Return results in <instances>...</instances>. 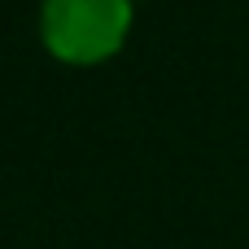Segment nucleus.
<instances>
[{
    "mask_svg": "<svg viewBox=\"0 0 249 249\" xmlns=\"http://www.w3.org/2000/svg\"><path fill=\"white\" fill-rule=\"evenodd\" d=\"M131 22V0H44V39L57 57L96 61Z\"/></svg>",
    "mask_w": 249,
    "mask_h": 249,
    "instance_id": "f257e3e1",
    "label": "nucleus"
}]
</instances>
